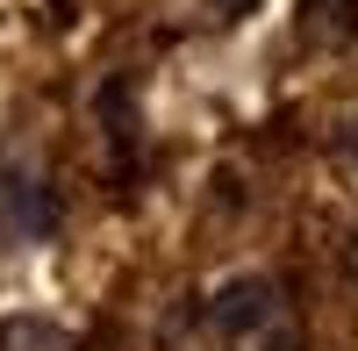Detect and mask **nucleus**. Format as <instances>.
Wrapping results in <instances>:
<instances>
[{
  "label": "nucleus",
  "mask_w": 358,
  "mask_h": 351,
  "mask_svg": "<svg viewBox=\"0 0 358 351\" xmlns=\"http://www.w3.org/2000/svg\"><path fill=\"white\" fill-rule=\"evenodd\" d=\"M265 315H273V287H265V280H236V287L215 294V323L222 330H258Z\"/></svg>",
  "instance_id": "obj_1"
},
{
  "label": "nucleus",
  "mask_w": 358,
  "mask_h": 351,
  "mask_svg": "<svg viewBox=\"0 0 358 351\" xmlns=\"http://www.w3.org/2000/svg\"><path fill=\"white\" fill-rule=\"evenodd\" d=\"M8 222L22 229V237H43V229L57 222V208H50V194L36 180H8Z\"/></svg>",
  "instance_id": "obj_2"
},
{
  "label": "nucleus",
  "mask_w": 358,
  "mask_h": 351,
  "mask_svg": "<svg viewBox=\"0 0 358 351\" xmlns=\"http://www.w3.org/2000/svg\"><path fill=\"white\" fill-rule=\"evenodd\" d=\"M0 351H72V337L57 323H8L0 330Z\"/></svg>",
  "instance_id": "obj_3"
},
{
  "label": "nucleus",
  "mask_w": 358,
  "mask_h": 351,
  "mask_svg": "<svg viewBox=\"0 0 358 351\" xmlns=\"http://www.w3.org/2000/svg\"><path fill=\"white\" fill-rule=\"evenodd\" d=\"M215 8H222V15H244V8H251V0H215Z\"/></svg>",
  "instance_id": "obj_4"
},
{
  "label": "nucleus",
  "mask_w": 358,
  "mask_h": 351,
  "mask_svg": "<svg viewBox=\"0 0 358 351\" xmlns=\"http://www.w3.org/2000/svg\"><path fill=\"white\" fill-rule=\"evenodd\" d=\"M351 158H358V122H351Z\"/></svg>",
  "instance_id": "obj_5"
}]
</instances>
